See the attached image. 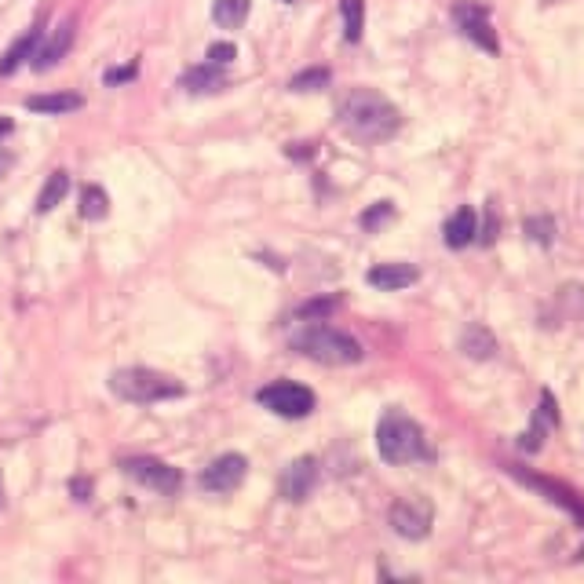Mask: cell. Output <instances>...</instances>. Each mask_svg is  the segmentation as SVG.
Wrapping results in <instances>:
<instances>
[{"label": "cell", "instance_id": "cell-1", "mask_svg": "<svg viewBox=\"0 0 584 584\" xmlns=\"http://www.w3.org/2000/svg\"><path fill=\"white\" fill-rule=\"evenodd\" d=\"M336 118H340V128L351 139H358V143H384V139H391L402 128L398 106L388 95L373 92V88H354V92H347L340 99Z\"/></svg>", "mask_w": 584, "mask_h": 584}, {"label": "cell", "instance_id": "cell-2", "mask_svg": "<svg viewBox=\"0 0 584 584\" xmlns=\"http://www.w3.org/2000/svg\"><path fill=\"white\" fill-rule=\"evenodd\" d=\"M292 351L310 358V362H322V365H354L362 362V344L333 326L322 322H310L300 333H292Z\"/></svg>", "mask_w": 584, "mask_h": 584}, {"label": "cell", "instance_id": "cell-3", "mask_svg": "<svg viewBox=\"0 0 584 584\" xmlns=\"http://www.w3.org/2000/svg\"><path fill=\"white\" fill-rule=\"evenodd\" d=\"M377 449L388 464H413L428 457V442L413 416H405L402 409H388L380 428H377Z\"/></svg>", "mask_w": 584, "mask_h": 584}, {"label": "cell", "instance_id": "cell-4", "mask_svg": "<svg viewBox=\"0 0 584 584\" xmlns=\"http://www.w3.org/2000/svg\"><path fill=\"white\" fill-rule=\"evenodd\" d=\"M110 391L125 402H135V405H153V402H165V398H179L183 395V384L157 373V369H143V365H128V369H118L110 377Z\"/></svg>", "mask_w": 584, "mask_h": 584}, {"label": "cell", "instance_id": "cell-5", "mask_svg": "<svg viewBox=\"0 0 584 584\" xmlns=\"http://www.w3.org/2000/svg\"><path fill=\"white\" fill-rule=\"evenodd\" d=\"M121 471L128 475V479H135L139 486L153 490V493H161V497H172L183 490V475L179 467L165 464V460H157V457H128L121 460Z\"/></svg>", "mask_w": 584, "mask_h": 584}, {"label": "cell", "instance_id": "cell-6", "mask_svg": "<svg viewBox=\"0 0 584 584\" xmlns=\"http://www.w3.org/2000/svg\"><path fill=\"white\" fill-rule=\"evenodd\" d=\"M256 398H259V405H267L271 413H278L285 420H300L314 409V391L303 384H292V380H278L271 388H263Z\"/></svg>", "mask_w": 584, "mask_h": 584}, {"label": "cell", "instance_id": "cell-7", "mask_svg": "<svg viewBox=\"0 0 584 584\" xmlns=\"http://www.w3.org/2000/svg\"><path fill=\"white\" fill-rule=\"evenodd\" d=\"M515 479L522 483V486H529V490H537V493H545L552 504H559V508H566L577 522H584V497L577 493V490H570L566 483H555V479H545V475H534V471H526V467H508Z\"/></svg>", "mask_w": 584, "mask_h": 584}, {"label": "cell", "instance_id": "cell-8", "mask_svg": "<svg viewBox=\"0 0 584 584\" xmlns=\"http://www.w3.org/2000/svg\"><path fill=\"white\" fill-rule=\"evenodd\" d=\"M453 22H457V30H460L471 44H479L483 51H490V56H497V51H501L497 30H493L490 12H486L483 4H457V8H453Z\"/></svg>", "mask_w": 584, "mask_h": 584}, {"label": "cell", "instance_id": "cell-9", "mask_svg": "<svg viewBox=\"0 0 584 584\" xmlns=\"http://www.w3.org/2000/svg\"><path fill=\"white\" fill-rule=\"evenodd\" d=\"M431 504L428 501H420V497H409V501H398L391 508V526H395V534L405 537V541H423L431 534Z\"/></svg>", "mask_w": 584, "mask_h": 584}, {"label": "cell", "instance_id": "cell-10", "mask_svg": "<svg viewBox=\"0 0 584 584\" xmlns=\"http://www.w3.org/2000/svg\"><path fill=\"white\" fill-rule=\"evenodd\" d=\"M245 471H248V460L241 453H223L201 471V486L208 493H234L245 483Z\"/></svg>", "mask_w": 584, "mask_h": 584}, {"label": "cell", "instance_id": "cell-11", "mask_svg": "<svg viewBox=\"0 0 584 584\" xmlns=\"http://www.w3.org/2000/svg\"><path fill=\"white\" fill-rule=\"evenodd\" d=\"M318 460L314 457H300V460H292L289 467H285V475H282V497L285 501H292V504H300V501H307L310 493H314V486H318Z\"/></svg>", "mask_w": 584, "mask_h": 584}, {"label": "cell", "instance_id": "cell-12", "mask_svg": "<svg viewBox=\"0 0 584 584\" xmlns=\"http://www.w3.org/2000/svg\"><path fill=\"white\" fill-rule=\"evenodd\" d=\"M420 278L416 267H409V263H377L373 271L365 275V282L380 289V292H398V289H409L413 282Z\"/></svg>", "mask_w": 584, "mask_h": 584}, {"label": "cell", "instance_id": "cell-13", "mask_svg": "<svg viewBox=\"0 0 584 584\" xmlns=\"http://www.w3.org/2000/svg\"><path fill=\"white\" fill-rule=\"evenodd\" d=\"M70 48H74V22H63V26L51 30V37L33 51V70H40V74L51 70Z\"/></svg>", "mask_w": 584, "mask_h": 584}, {"label": "cell", "instance_id": "cell-14", "mask_svg": "<svg viewBox=\"0 0 584 584\" xmlns=\"http://www.w3.org/2000/svg\"><path fill=\"white\" fill-rule=\"evenodd\" d=\"M446 245L449 248H467L471 241H475V234H479V212H475V208H457L453 212V216L446 220Z\"/></svg>", "mask_w": 584, "mask_h": 584}, {"label": "cell", "instance_id": "cell-15", "mask_svg": "<svg viewBox=\"0 0 584 584\" xmlns=\"http://www.w3.org/2000/svg\"><path fill=\"white\" fill-rule=\"evenodd\" d=\"M555 423H559V409H555V398L545 391V395H541V409H537L534 428H529V431L522 435V442H519V446H522L526 453H537V449H541V442H545V431H548V428H555Z\"/></svg>", "mask_w": 584, "mask_h": 584}, {"label": "cell", "instance_id": "cell-16", "mask_svg": "<svg viewBox=\"0 0 584 584\" xmlns=\"http://www.w3.org/2000/svg\"><path fill=\"white\" fill-rule=\"evenodd\" d=\"M81 106H84V99L77 92H48V95L26 99V110H33V114H74Z\"/></svg>", "mask_w": 584, "mask_h": 584}, {"label": "cell", "instance_id": "cell-17", "mask_svg": "<svg viewBox=\"0 0 584 584\" xmlns=\"http://www.w3.org/2000/svg\"><path fill=\"white\" fill-rule=\"evenodd\" d=\"M37 44H40V26H30L8 51H4V59H0V74L4 77H12L26 59H33V51H37Z\"/></svg>", "mask_w": 584, "mask_h": 584}, {"label": "cell", "instance_id": "cell-18", "mask_svg": "<svg viewBox=\"0 0 584 584\" xmlns=\"http://www.w3.org/2000/svg\"><path fill=\"white\" fill-rule=\"evenodd\" d=\"M223 84H227V74H223V66H216V63L194 66V70H187V74L179 77V88H187V92H220Z\"/></svg>", "mask_w": 584, "mask_h": 584}, {"label": "cell", "instance_id": "cell-19", "mask_svg": "<svg viewBox=\"0 0 584 584\" xmlns=\"http://www.w3.org/2000/svg\"><path fill=\"white\" fill-rule=\"evenodd\" d=\"M70 194V172L66 169H59V172H51L48 176V183L40 187V194H37V212L44 216V212H51L56 205H63V197Z\"/></svg>", "mask_w": 584, "mask_h": 584}, {"label": "cell", "instance_id": "cell-20", "mask_svg": "<svg viewBox=\"0 0 584 584\" xmlns=\"http://www.w3.org/2000/svg\"><path fill=\"white\" fill-rule=\"evenodd\" d=\"M460 351H464L467 358H493L497 340H493V333H490L486 326H467L464 336H460Z\"/></svg>", "mask_w": 584, "mask_h": 584}, {"label": "cell", "instance_id": "cell-21", "mask_svg": "<svg viewBox=\"0 0 584 584\" xmlns=\"http://www.w3.org/2000/svg\"><path fill=\"white\" fill-rule=\"evenodd\" d=\"M212 19L223 30H238L248 19V0H212Z\"/></svg>", "mask_w": 584, "mask_h": 584}, {"label": "cell", "instance_id": "cell-22", "mask_svg": "<svg viewBox=\"0 0 584 584\" xmlns=\"http://www.w3.org/2000/svg\"><path fill=\"white\" fill-rule=\"evenodd\" d=\"M340 12H344V37L358 44L365 30V0H340Z\"/></svg>", "mask_w": 584, "mask_h": 584}, {"label": "cell", "instance_id": "cell-23", "mask_svg": "<svg viewBox=\"0 0 584 584\" xmlns=\"http://www.w3.org/2000/svg\"><path fill=\"white\" fill-rule=\"evenodd\" d=\"M110 212V197H106L102 187H84L81 190V216L84 220H102Z\"/></svg>", "mask_w": 584, "mask_h": 584}, {"label": "cell", "instance_id": "cell-24", "mask_svg": "<svg viewBox=\"0 0 584 584\" xmlns=\"http://www.w3.org/2000/svg\"><path fill=\"white\" fill-rule=\"evenodd\" d=\"M329 81H333V74L326 66H310L289 81V92H318V88H329Z\"/></svg>", "mask_w": 584, "mask_h": 584}, {"label": "cell", "instance_id": "cell-25", "mask_svg": "<svg viewBox=\"0 0 584 584\" xmlns=\"http://www.w3.org/2000/svg\"><path fill=\"white\" fill-rule=\"evenodd\" d=\"M526 234L534 238L537 245H552V238H555V220H552V216H529V220H526Z\"/></svg>", "mask_w": 584, "mask_h": 584}, {"label": "cell", "instance_id": "cell-26", "mask_svg": "<svg viewBox=\"0 0 584 584\" xmlns=\"http://www.w3.org/2000/svg\"><path fill=\"white\" fill-rule=\"evenodd\" d=\"M391 216H395V205H391V201H377V205L362 216V227H365V231H377V227L388 223Z\"/></svg>", "mask_w": 584, "mask_h": 584}, {"label": "cell", "instance_id": "cell-27", "mask_svg": "<svg viewBox=\"0 0 584 584\" xmlns=\"http://www.w3.org/2000/svg\"><path fill=\"white\" fill-rule=\"evenodd\" d=\"M238 59V48L231 40H216V44H208V63H216V66H227Z\"/></svg>", "mask_w": 584, "mask_h": 584}, {"label": "cell", "instance_id": "cell-28", "mask_svg": "<svg viewBox=\"0 0 584 584\" xmlns=\"http://www.w3.org/2000/svg\"><path fill=\"white\" fill-rule=\"evenodd\" d=\"M336 310V300H310V303H303L296 314L300 318H326V314H333Z\"/></svg>", "mask_w": 584, "mask_h": 584}, {"label": "cell", "instance_id": "cell-29", "mask_svg": "<svg viewBox=\"0 0 584 584\" xmlns=\"http://www.w3.org/2000/svg\"><path fill=\"white\" fill-rule=\"evenodd\" d=\"M139 74V66L132 63V66H121V70H110V74H106V84H125V81H132Z\"/></svg>", "mask_w": 584, "mask_h": 584}, {"label": "cell", "instance_id": "cell-30", "mask_svg": "<svg viewBox=\"0 0 584 584\" xmlns=\"http://www.w3.org/2000/svg\"><path fill=\"white\" fill-rule=\"evenodd\" d=\"M70 490H74V497H77V501H88L92 483H88V479H74V483H70Z\"/></svg>", "mask_w": 584, "mask_h": 584}, {"label": "cell", "instance_id": "cell-31", "mask_svg": "<svg viewBox=\"0 0 584 584\" xmlns=\"http://www.w3.org/2000/svg\"><path fill=\"white\" fill-rule=\"evenodd\" d=\"M8 169H12V153H8V150H0V176H4Z\"/></svg>", "mask_w": 584, "mask_h": 584}, {"label": "cell", "instance_id": "cell-32", "mask_svg": "<svg viewBox=\"0 0 584 584\" xmlns=\"http://www.w3.org/2000/svg\"><path fill=\"white\" fill-rule=\"evenodd\" d=\"M4 132H12V121H0V135H4Z\"/></svg>", "mask_w": 584, "mask_h": 584}, {"label": "cell", "instance_id": "cell-33", "mask_svg": "<svg viewBox=\"0 0 584 584\" xmlns=\"http://www.w3.org/2000/svg\"><path fill=\"white\" fill-rule=\"evenodd\" d=\"M0 497H4V490H0Z\"/></svg>", "mask_w": 584, "mask_h": 584}, {"label": "cell", "instance_id": "cell-34", "mask_svg": "<svg viewBox=\"0 0 584 584\" xmlns=\"http://www.w3.org/2000/svg\"><path fill=\"white\" fill-rule=\"evenodd\" d=\"M289 4H292V0H289Z\"/></svg>", "mask_w": 584, "mask_h": 584}]
</instances>
